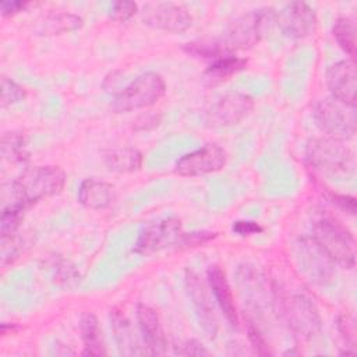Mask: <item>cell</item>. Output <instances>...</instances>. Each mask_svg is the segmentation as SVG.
Masks as SVG:
<instances>
[{"instance_id":"37","label":"cell","mask_w":357,"mask_h":357,"mask_svg":"<svg viewBox=\"0 0 357 357\" xmlns=\"http://www.w3.org/2000/svg\"><path fill=\"white\" fill-rule=\"evenodd\" d=\"M7 326H8V324H3V325H1V335H3V336H4V335H7ZM8 329H10V332H11V333H14V332H17V331H18V326H17L15 324H11Z\"/></svg>"},{"instance_id":"8","label":"cell","mask_w":357,"mask_h":357,"mask_svg":"<svg viewBox=\"0 0 357 357\" xmlns=\"http://www.w3.org/2000/svg\"><path fill=\"white\" fill-rule=\"evenodd\" d=\"M141 18L144 24L172 33H181L192 24L190 13L183 6L170 1L146 3L141 10Z\"/></svg>"},{"instance_id":"24","label":"cell","mask_w":357,"mask_h":357,"mask_svg":"<svg viewBox=\"0 0 357 357\" xmlns=\"http://www.w3.org/2000/svg\"><path fill=\"white\" fill-rule=\"evenodd\" d=\"M333 36L337 45L351 59L356 56V24L349 17H340L333 24Z\"/></svg>"},{"instance_id":"18","label":"cell","mask_w":357,"mask_h":357,"mask_svg":"<svg viewBox=\"0 0 357 357\" xmlns=\"http://www.w3.org/2000/svg\"><path fill=\"white\" fill-rule=\"evenodd\" d=\"M110 321H112V328L114 332L116 342L123 354L139 356L146 353V350L142 349V346H139V342L134 333V329L121 310L113 308L110 311Z\"/></svg>"},{"instance_id":"32","label":"cell","mask_w":357,"mask_h":357,"mask_svg":"<svg viewBox=\"0 0 357 357\" xmlns=\"http://www.w3.org/2000/svg\"><path fill=\"white\" fill-rule=\"evenodd\" d=\"M337 326L340 333L343 335L344 340L347 343H350V346L353 347L356 343V325L353 318L347 317V315H340L337 319Z\"/></svg>"},{"instance_id":"10","label":"cell","mask_w":357,"mask_h":357,"mask_svg":"<svg viewBox=\"0 0 357 357\" xmlns=\"http://www.w3.org/2000/svg\"><path fill=\"white\" fill-rule=\"evenodd\" d=\"M254 109V100L250 95L231 92L220 96L206 112L209 127H230L243 121Z\"/></svg>"},{"instance_id":"27","label":"cell","mask_w":357,"mask_h":357,"mask_svg":"<svg viewBox=\"0 0 357 357\" xmlns=\"http://www.w3.org/2000/svg\"><path fill=\"white\" fill-rule=\"evenodd\" d=\"M24 208H6L1 209L0 234L1 237H11L15 234L24 218Z\"/></svg>"},{"instance_id":"17","label":"cell","mask_w":357,"mask_h":357,"mask_svg":"<svg viewBox=\"0 0 357 357\" xmlns=\"http://www.w3.org/2000/svg\"><path fill=\"white\" fill-rule=\"evenodd\" d=\"M116 199V188L113 184L98 180L86 178L78 188V201L88 209L100 211L110 206Z\"/></svg>"},{"instance_id":"11","label":"cell","mask_w":357,"mask_h":357,"mask_svg":"<svg viewBox=\"0 0 357 357\" xmlns=\"http://www.w3.org/2000/svg\"><path fill=\"white\" fill-rule=\"evenodd\" d=\"M226 165V152L216 144H206L202 148L183 155L176 162V172L180 176L195 177L219 172Z\"/></svg>"},{"instance_id":"1","label":"cell","mask_w":357,"mask_h":357,"mask_svg":"<svg viewBox=\"0 0 357 357\" xmlns=\"http://www.w3.org/2000/svg\"><path fill=\"white\" fill-rule=\"evenodd\" d=\"M312 238L326 255L347 269L356 264V241L347 227L331 216H321L314 222Z\"/></svg>"},{"instance_id":"6","label":"cell","mask_w":357,"mask_h":357,"mask_svg":"<svg viewBox=\"0 0 357 357\" xmlns=\"http://www.w3.org/2000/svg\"><path fill=\"white\" fill-rule=\"evenodd\" d=\"M307 159L315 169L329 174H347L353 170V152L335 138H319L307 146Z\"/></svg>"},{"instance_id":"4","label":"cell","mask_w":357,"mask_h":357,"mask_svg":"<svg viewBox=\"0 0 357 357\" xmlns=\"http://www.w3.org/2000/svg\"><path fill=\"white\" fill-rule=\"evenodd\" d=\"M66 183V174L59 166L26 167L15 180L21 197L28 205L59 194Z\"/></svg>"},{"instance_id":"7","label":"cell","mask_w":357,"mask_h":357,"mask_svg":"<svg viewBox=\"0 0 357 357\" xmlns=\"http://www.w3.org/2000/svg\"><path fill=\"white\" fill-rule=\"evenodd\" d=\"M282 314L296 337L310 340L321 332L322 321L314 303L303 294H293L280 301Z\"/></svg>"},{"instance_id":"22","label":"cell","mask_w":357,"mask_h":357,"mask_svg":"<svg viewBox=\"0 0 357 357\" xmlns=\"http://www.w3.org/2000/svg\"><path fill=\"white\" fill-rule=\"evenodd\" d=\"M105 165L109 170L117 173H131L141 167L142 155L138 149L123 146L112 149L105 156Z\"/></svg>"},{"instance_id":"3","label":"cell","mask_w":357,"mask_h":357,"mask_svg":"<svg viewBox=\"0 0 357 357\" xmlns=\"http://www.w3.org/2000/svg\"><path fill=\"white\" fill-rule=\"evenodd\" d=\"M166 92V82L158 73L138 75L113 98L112 107L117 113L144 109L155 105Z\"/></svg>"},{"instance_id":"36","label":"cell","mask_w":357,"mask_h":357,"mask_svg":"<svg viewBox=\"0 0 357 357\" xmlns=\"http://www.w3.org/2000/svg\"><path fill=\"white\" fill-rule=\"evenodd\" d=\"M331 201L336 204L343 211L349 212L350 215L356 213V199L350 195H339V194H331Z\"/></svg>"},{"instance_id":"30","label":"cell","mask_w":357,"mask_h":357,"mask_svg":"<svg viewBox=\"0 0 357 357\" xmlns=\"http://www.w3.org/2000/svg\"><path fill=\"white\" fill-rule=\"evenodd\" d=\"M247 333H248V339H250L254 350L257 351V354H259V356L271 354L269 346H268L264 335L259 332V329L251 321L247 322Z\"/></svg>"},{"instance_id":"33","label":"cell","mask_w":357,"mask_h":357,"mask_svg":"<svg viewBox=\"0 0 357 357\" xmlns=\"http://www.w3.org/2000/svg\"><path fill=\"white\" fill-rule=\"evenodd\" d=\"M215 237V233H206V231H199V233H183L178 245H184V247H195V245H201L206 241H209L211 238Z\"/></svg>"},{"instance_id":"35","label":"cell","mask_w":357,"mask_h":357,"mask_svg":"<svg viewBox=\"0 0 357 357\" xmlns=\"http://www.w3.org/2000/svg\"><path fill=\"white\" fill-rule=\"evenodd\" d=\"M29 6L28 1H1L0 3V10L3 17H11L15 15L21 11H24Z\"/></svg>"},{"instance_id":"29","label":"cell","mask_w":357,"mask_h":357,"mask_svg":"<svg viewBox=\"0 0 357 357\" xmlns=\"http://www.w3.org/2000/svg\"><path fill=\"white\" fill-rule=\"evenodd\" d=\"M137 11H138L137 3L120 0V1H113L112 3L110 8H109V15L114 21L124 22V21L130 20Z\"/></svg>"},{"instance_id":"9","label":"cell","mask_w":357,"mask_h":357,"mask_svg":"<svg viewBox=\"0 0 357 357\" xmlns=\"http://www.w3.org/2000/svg\"><path fill=\"white\" fill-rule=\"evenodd\" d=\"M181 236V222L177 218L159 219L141 230L135 251L139 254H153L170 245H178Z\"/></svg>"},{"instance_id":"12","label":"cell","mask_w":357,"mask_h":357,"mask_svg":"<svg viewBox=\"0 0 357 357\" xmlns=\"http://www.w3.org/2000/svg\"><path fill=\"white\" fill-rule=\"evenodd\" d=\"M297 259L311 282L324 284L332 279L335 262L312 237L300 240L297 244Z\"/></svg>"},{"instance_id":"20","label":"cell","mask_w":357,"mask_h":357,"mask_svg":"<svg viewBox=\"0 0 357 357\" xmlns=\"http://www.w3.org/2000/svg\"><path fill=\"white\" fill-rule=\"evenodd\" d=\"M79 332L85 344V356H103L106 354L102 332L99 328L98 318L92 312H84L79 317Z\"/></svg>"},{"instance_id":"31","label":"cell","mask_w":357,"mask_h":357,"mask_svg":"<svg viewBox=\"0 0 357 357\" xmlns=\"http://www.w3.org/2000/svg\"><path fill=\"white\" fill-rule=\"evenodd\" d=\"M174 351L181 356H209V351L195 339L185 340L178 347H176Z\"/></svg>"},{"instance_id":"2","label":"cell","mask_w":357,"mask_h":357,"mask_svg":"<svg viewBox=\"0 0 357 357\" xmlns=\"http://www.w3.org/2000/svg\"><path fill=\"white\" fill-rule=\"evenodd\" d=\"M276 22V13L272 8H258L237 17L226 29L223 45L233 50H245L255 46Z\"/></svg>"},{"instance_id":"19","label":"cell","mask_w":357,"mask_h":357,"mask_svg":"<svg viewBox=\"0 0 357 357\" xmlns=\"http://www.w3.org/2000/svg\"><path fill=\"white\" fill-rule=\"evenodd\" d=\"M187 284L188 291L192 298V303L197 308V312L199 315V319L202 322L204 329L209 333V336H215L216 333V321L213 315V308L211 305V301L205 293V289L202 283L198 280V278L194 273L187 275Z\"/></svg>"},{"instance_id":"34","label":"cell","mask_w":357,"mask_h":357,"mask_svg":"<svg viewBox=\"0 0 357 357\" xmlns=\"http://www.w3.org/2000/svg\"><path fill=\"white\" fill-rule=\"evenodd\" d=\"M233 231L240 236H251L262 231V227L257 222L251 220H237L233 225Z\"/></svg>"},{"instance_id":"13","label":"cell","mask_w":357,"mask_h":357,"mask_svg":"<svg viewBox=\"0 0 357 357\" xmlns=\"http://www.w3.org/2000/svg\"><path fill=\"white\" fill-rule=\"evenodd\" d=\"M276 22L287 36L303 39L314 33L317 28V14L307 3L293 1L286 4L279 14H276Z\"/></svg>"},{"instance_id":"25","label":"cell","mask_w":357,"mask_h":357,"mask_svg":"<svg viewBox=\"0 0 357 357\" xmlns=\"http://www.w3.org/2000/svg\"><path fill=\"white\" fill-rule=\"evenodd\" d=\"M1 155L8 162H24L28 159L25 137L21 132L10 131L1 137Z\"/></svg>"},{"instance_id":"14","label":"cell","mask_w":357,"mask_h":357,"mask_svg":"<svg viewBox=\"0 0 357 357\" xmlns=\"http://www.w3.org/2000/svg\"><path fill=\"white\" fill-rule=\"evenodd\" d=\"M326 85L333 99L349 106H356L357 74L354 61L342 60L332 64L326 71Z\"/></svg>"},{"instance_id":"16","label":"cell","mask_w":357,"mask_h":357,"mask_svg":"<svg viewBox=\"0 0 357 357\" xmlns=\"http://www.w3.org/2000/svg\"><path fill=\"white\" fill-rule=\"evenodd\" d=\"M206 276H208V282L212 289V293H213L223 315L230 322V325L237 326L238 325L237 308H236L233 293L229 286L225 271L218 265H212V266H209Z\"/></svg>"},{"instance_id":"15","label":"cell","mask_w":357,"mask_h":357,"mask_svg":"<svg viewBox=\"0 0 357 357\" xmlns=\"http://www.w3.org/2000/svg\"><path fill=\"white\" fill-rule=\"evenodd\" d=\"M137 321L144 337L146 353L152 356H163L166 353V336L160 318L155 308L139 303L137 305Z\"/></svg>"},{"instance_id":"28","label":"cell","mask_w":357,"mask_h":357,"mask_svg":"<svg viewBox=\"0 0 357 357\" xmlns=\"http://www.w3.org/2000/svg\"><path fill=\"white\" fill-rule=\"evenodd\" d=\"M25 98L24 88L17 84L14 79L8 77H1V95H0V103L1 106H8L13 103H17Z\"/></svg>"},{"instance_id":"26","label":"cell","mask_w":357,"mask_h":357,"mask_svg":"<svg viewBox=\"0 0 357 357\" xmlns=\"http://www.w3.org/2000/svg\"><path fill=\"white\" fill-rule=\"evenodd\" d=\"M184 50L188 54H194L198 57H213V59H219L226 54H230V52L225 47L223 42H205V40L191 42V43H185Z\"/></svg>"},{"instance_id":"21","label":"cell","mask_w":357,"mask_h":357,"mask_svg":"<svg viewBox=\"0 0 357 357\" xmlns=\"http://www.w3.org/2000/svg\"><path fill=\"white\" fill-rule=\"evenodd\" d=\"M81 17L71 13H53L46 15L36 26V32L40 35H60L66 32L77 31L82 26Z\"/></svg>"},{"instance_id":"5","label":"cell","mask_w":357,"mask_h":357,"mask_svg":"<svg viewBox=\"0 0 357 357\" xmlns=\"http://www.w3.org/2000/svg\"><path fill=\"white\" fill-rule=\"evenodd\" d=\"M317 126L331 138L344 141L356 134V106H349L333 98L322 99L315 105Z\"/></svg>"},{"instance_id":"23","label":"cell","mask_w":357,"mask_h":357,"mask_svg":"<svg viewBox=\"0 0 357 357\" xmlns=\"http://www.w3.org/2000/svg\"><path fill=\"white\" fill-rule=\"evenodd\" d=\"M247 64L245 59L233 56V54H226L223 57H219L212 63L208 70L205 71V75L211 81H223L229 78L230 75L241 71Z\"/></svg>"}]
</instances>
